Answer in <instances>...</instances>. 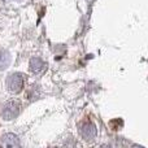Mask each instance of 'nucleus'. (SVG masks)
<instances>
[{
  "mask_svg": "<svg viewBox=\"0 0 148 148\" xmlns=\"http://www.w3.org/2000/svg\"><path fill=\"white\" fill-rule=\"evenodd\" d=\"M10 62V56L7 51L4 49H0V70L5 69V68L9 65Z\"/></svg>",
  "mask_w": 148,
  "mask_h": 148,
  "instance_id": "423d86ee",
  "label": "nucleus"
},
{
  "mask_svg": "<svg viewBox=\"0 0 148 148\" xmlns=\"http://www.w3.org/2000/svg\"><path fill=\"white\" fill-rule=\"evenodd\" d=\"M79 131H81V135L84 140L91 142L95 139L96 136V126L91 122V121H84L81 123L79 126Z\"/></svg>",
  "mask_w": 148,
  "mask_h": 148,
  "instance_id": "7ed1b4c3",
  "label": "nucleus"
},
{
  "mask_svg": "<svg viewBox=\"0 0 148 148\" xmlns=\"http://www.w3.org/2000/svg\"><path fill=\"white\" fill-rule=\"evenodd\" d=\"M44 68H46V62L42 59H39V57H33V59L30 60V69L33 70L34 73L42 72Z\"/></svg>",
  "mask_w": 148,
  "mask_h": 148,
  "instance_id": "39448f33",
  "label": "nucleus"
},
{
  "mask_svg": "<svg viewBox=\"0 0 148 148\" xmlns=\"http://www.w3.org/2000/svg\"><path fill=\"white\" fill-rule=\"evenodd\" d=\"M21 110V103L17 99H10L3 105L1 108V117L5 121H10L18 116Z\"/></svg>",
  "mask_w": 148,
  "mask_h": 148,
  "instance_id": "f257e3e1",
  "label": "nucleus"
},
{
  "mask_svg": "<svg viewBox=\"0 0 148 148\" xmlns=\"http://www.w3.org/2000/svg\"><path fill=\"white\" fill-rule=\"evenodd\" d=\"M1 148H21L20 139L12 133H8L3 135L1 138Z\"/></svg>",
  "mask_w": 148,
  "mask_h": 148,
  "instance_id": "20e7f679",
  "label": "nucleus"
},
{
  "mask_svg": "<svg viewBox=\"0 0 148 148\" xmlns=\"http://www.w3.org/2000/svg\"><path fill=\"white\" fill-rule=\"evenodd\" d=\"M131 148H144V147H142V146H138V144H133V146H131Z\"/></svg>",
  "mask_w": 148,
  "mask_h": 148,
  "instance_id": "0eeeda50",
  "label": "nucleus"
},
{
  "mask_svg": "<svg viewBox=\"0 0 148 148\" xmlns=\"http://www.w3.org/2000/svg\"><path fill=\"white\" fill-rule=\"evenodd\" d=\"M23 83H25V81H23V75L21 73L12 74L7 79V87L12 94H18L20 91H22Z\"/></svg>",
  "mask_w": 148,
  "mask_h": 148,
  "instance_id": "f03ea898",
  "label": "nucleus"
}]
</instances>
